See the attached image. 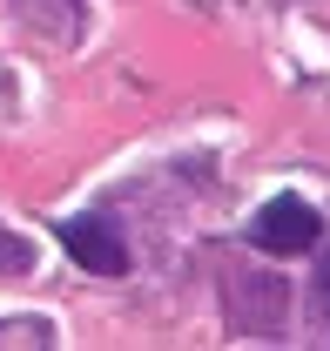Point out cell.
I'll use <instances>...</instances> for the list:
<instances>
[{"mask_svg":"<svg viewBox=\"0 0 330 351\" xmlns=\"http://www.w3.org/2000/svg\"><path fill=\"white\" fill-rule=\"evenodd\" d=\"M61 250L81 263V270H94V277H122L128 270V243H122V230L108 217H68L61 223Z\"/></svg>","mask_w":330,"mask_h":351,"instance_id":"7a4b0ae2","label":"cell"},{"mask_svg":"<svg viewBox=\"0 0 330 351\" xmlns=\"http://www.w3.org/2000/svg\"><path fill=\"white\" fill-rule=\"evenodd\" d=\"M317 304H324V317H330V257H324V270H317Z\"/></svg>","mask_w":330,"mask_h":351,"instance_id":"3957f363","label":"cell"},{"mask_svg":"<svg viewBox=\"0 0 330 351\" xmlns=\"http://www.w3.org/2000/svg\"><path fill=\"white\" fill-rule=\"evenodd\" d=\"M317 237H324V223H317L310 203H296V196H277L263 217L249 223V243H256V250H270V257H303Z\"/></svg>","mask_w":330,"mask_h":351,"instance_id":"6da1fadb","label":"cell"}]
</instances>
